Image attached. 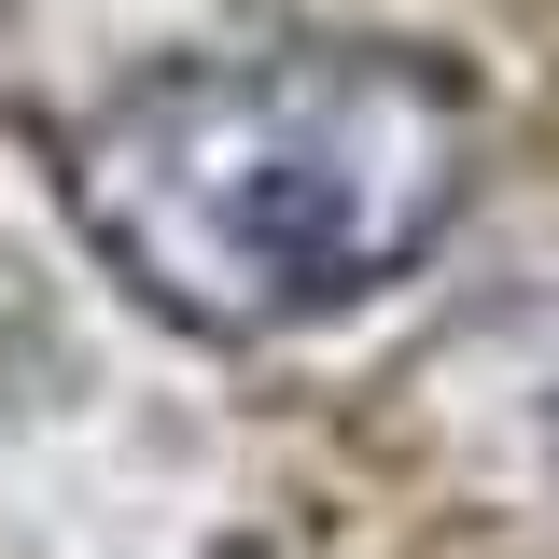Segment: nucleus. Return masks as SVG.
<instances>
[{"instance_id": "nucleus-1", "label": "nucleus", "mask_w": 559, "mask_h": 559, "mask_svg": "<svg viewBox=\"0 0 559 559\" xmlns=\"http://www.w3.org/2000/svg\"><path fill=\"white\" fill-rule=\"evenodd\" d=\"M98 252L197 336H294L406 280L476 182V98L406 43H266L127 84L84 154Z\"/></svg>"}]
</instances>
